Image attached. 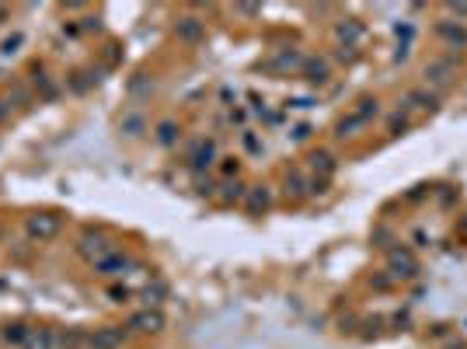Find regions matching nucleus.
I'll list each match as a JSON object with an SVG mask.
<instances>
[{
	"instance_id": "nucleus-1",
	"label": "nucleus",
	"mask_w": 467,
	"mask_h": 349,
	"mask_svg": "<svg viewBox=\"0 0 467 349\" xmlns=\"http://www.w3.org/2000/svg\"><path fill=\"white\" fill-rule=\"evenodd\" d=\"M419 269H422V266H419V259H415L412 248L394 245V248L387 252V273H391V280H415Z\"/></svg>"
},
{
	"instance_id": "nucleus-2",
	"label": "nucleus",
	"mask_w": 467,
	"mask_h": 349,
	"mask_svg": "<svg viewBox=\"0 0 467 349\" xmlns=\"http://www.w3.org/2000/svg\"><path fill=\"white\" fill-rule=\"evenodd\" d=\"M422 77H426V87L447 91V87L454 84V77H457V63H454L450 56H443V59H429L426 70H422Z\"/></svg>"
},
{
	"instance_id": "nucleus-3",
	"label": "nucleus",
	"mask_w": 467,
	"mask_h": 349,
	"mask_svg": "<svg viewBox=\"0 0 467 349\" xmlns=\"http://www.w3.org/2000/svg\"><path fill=\"white\" fill-rule=\"evenodd\" d=\"M126 329L136 332V336H157V332L168 329V318H164L161 308H143V311H136V315L126 322Z\"/></svg>"
},
{
	"instance_id": "nucleus-4",
	"label": "nucleus",
	"mask_w": 467,
	"mask_h": 349,
	"mask_svg": "<svg viewBox=\"0 0 467 349\" xmlns=\"http://www.w3.org/2000/svg\"><path fill=\"white\" fill-rule=\"evenodd\" d=\"M77 252L87 259V262H101L105 255H112V252H119L101 231H84L80 234V245H77Z\"/></svg>"
},
{
	"instance_id": "nucleus-5",
	"label": "nucleus",
	"mask_w": 467,
	"mask_h": 349,
	"mask_svg": "<svg viewBox=\"0 0 467 349\" xmlns=\"http://www.w3.org/2000/svg\"><path fill=\"white\" fill-rule=\"evenodd\" d=\"M24 227H28V238H35V241H52V238L59 234L63 220H59L56 213H31Z\"/></svg>"
},
{
	"instance_id": "nucleus-6",
	"label": "nucleus",
	"mask_w": 467,
	"mask_h": 349,
	"mask_svg": "<svg viewBox=\"0 0 467 349\" xmlns=\"http://www.w3.org/2000/svg\"><path fill=\"white\" fill-rule=\"evenodd\" d=\"M175 35H178L182 42L196 45V42H203V38H206V21H203V17H196V14H182V17L175 21Z\"/></svg>"
},
{
	"instance_id": "nucleus-7",
	"label": "nucleus",
	"mask_w": 467,
	"mask_h": 349,
	"mask_svg": "<svg viewBox=\"0 0 467 349\" xmlns=\"http://www.w3.org/2000/svg\"><path fill=\"white\" fill-rule=\"evenodd\" d=\"M133 266H136V262H133L129 255H122V252H112V255H105L101 262H94V273H101V276H126Z\"/></svg>"
},
{
	"instance_id": "nucleus-8",
	"label": "nucleus",
	"mask_w": 467,
	"mask_h": 349,
	"mask_svg": "<svg viewBox=\"0 0 467 349\" xmlns=\"http://www.w3.org/2000/svg\"><path fill=\"white\" fill-rule=\"evenodd\" d=\"M363 35H366V28H363L356 17H342V21L335 24V38H338L342 45H349V49H356V45L363 42Z\"/></svg>"
},
{
	"instance_id": "nucleus-9",
	"label": "nucleus",
	"mask_w": 467,
	"mask_h": 349,
	"mask_svg": "<svg viewBox=\"0 0 467 349\" xmlns=\"http://www.w3.org/2000/svg\"><path fill=\"white\" fill-rule=\"evenodd\" d=\"M122 343H126V332L115 329V325L91 332V349H122Z\"/></svg>"
},
{
	"instance_id": "nucleus-10",
	"label": "nucleus",
	"mask_w": 467,
	"mask_h": 349,
	"mask_svg": "<svg viewBox=\"0 0 467 349\" xmlns=\"http://www.w3.org/2000/svg\"><path fill=\"white\" fill-rule=\"evenodd\" d=\"M303 77H307L310 84H324V80L331 77V66H328V59H321V56H310V59H303Z\"/></svg>"
},
{
	"instance_id": "nucleus-11",
	"label": "nucleus",
	"mask_w": 467,
	"mask_h": 349,
	"mask_svg": "<svg viewBox=\"0 0 467 349\" xmlns=\"http://www.w3.org/2000/svg\"><path fill=\"white\" fill-rule=\"evenodd\" d=\"M310 168H314V175H321V182H328L335 175V154L331 150H314L310 154Z\"/></svg>"
},
{
	"instance_id": "nucleus-12",
	"label": "nucleus",
	"mask_w": 467,
	"mask_h": 349,
	"mask_svg": "<svg viewBox=\"0 0 467 349\" xmlns=\"http://www.w3.org/2000/svg\"><path fill=\"white\" fill-rule=\"evenodd\" d=\"M244 206H247V213H265L268 210V189L265 185H251L247 189V196H244Z\"/></svg>"
},
{
	"instance_id": "nucleus-13",
	"label": "nucleus",
	"mask_w": 467,
	"mask_h": 349,
	"mask_svg": "<svg viewBox=\"0 0 467 349\" xmlns=\"http://www.w3.org/2000/svg\"><path fill=\"white\" fill-rule=\"evenodd\" d=\"M363 129H366V122H363L356 112H349V115L335 126V136H338V140H352V136H359Z\"/></svg>"
},
{
	"instance_id": "nucleus-14",
	"label": "nucleus",
	"mask_w": 467,
	"mask_h": 349,
	"mask_svg": "<svg viewBox=\"0 0 467 349\" xmlns=\"http://www.w3.org/2000/svg\"><path fill=\"white\" fill-rule=\"evenodd\" d=\"M436 31H440V38H447L450 45H467V28H464V24L440 21V24H436Z\"/></svg>"
},
{
	"instance_id": "nucleus-15",
	"label": "nucleus",
	"mask_w": 467,
	"mask_h": 349,
	"mask_svg": "<svg viewBox=\"0 0 467 349\" xmlns=\"http://www.w3.org/2000/svg\"><path fill=\"white\" fill-rule=\"evenodd\" d=\"M213 154H217V143H213V140H203V143L196 147V154H192V171L210 168V164H213Z\"/></svg>"
},
{
	"instance_id": "nucleus-16",
	"label": "nucleus",
	"mask_w": 467,
	"mask_h": 349,
	"mask_svg": "<svg viewBox=\"0 0 467 349\" xmlns=\"http://www.w3.org/2000/svg\"><path fill=\"white\" fill-rule=\"evenodd\" d=\"M408 108H422V112H433L436 108V94L433 91H422V87H415V91H408Z\"/></svg>"
},
{
	"instance_id": "nucleus-17",
	"label": "nucleus",
	"mask_w": 467,
	"mask_h": 349,
	"mask_svg": "<svg viewBox=\"0 0 467 349\" xmlns=\"http://www.w3.org/2000/svg\"><path fill=\"white\" fill-rule=\"evenodd\" d=\"M244 196H247V189L237 182V178H231V182H224V192H220V203L224 206H234V203H244Z\"/></svg>"
},
{
	"instance_id": "nucleus-18",
	"label": "nucleus",
	"mask_w": 467,
	"mask_h": 349,
	"mask_svg": "<svg viewBox=\"0 0 467 349\" xmlns=\"http://www.w3.org/2000/svg\"><path fill=\"white\" fill-rule=\"evenodd\" d=\"M307 189H310V185L303 182V175H300V171H289V175H286V196L303 199V196H307Z\"/></svg>"
},
{
	"instance_id": "nucleus-19",
	"label": "nucleus",
	"mask_w": 467,
	"mask_h": 349,
	"mask_svg": "<svg viewBox=\"0 0 467 349\" xmlns=\"http://www.w3.org/2000/svg\"><path fill=\"white\" fill-rule=\"evenodd\" d=\"M352 112H356L366 126H370V119H373V115H380V101H377V98H359V105H356Z\"/></svg>"
},
{
	"instance_id": "nucleus-20",
	"label": "nucleus",
	"mask_w": 467,
	"mask_h": 349,
	"mask_svg": "<svg viewBox=\"0 0 467 349\" xmlns=\"http://www.w3.org/2000/svg\"><path fill=\"white\" fill-rule=\"evenodd\" d=\"M408 122H412V119H408V108H398V112L387 119V133H391V136H401V133L408 129Z\"/></svg>"
},
{
	"instance_id": "nucleus-21",
	"label": "nucleus",
	"mask_w": 467,
	"mask_h": 349,
	"mask_svg": "<svg viewBox=\"0 0 467 349\" xmlns=\"http://www.w3.org/2000/svg\"><path fill=\"white\" fill-rule=\"evenodd\" d=\"M175 140H178V126H175L171 119H164V122L157 126V143H161V147H171Z\"/></svg>"
},
{
	"instance_id": "nucleus-22",
	"label": "nucleus",
	"mask_w": 467,
	"mask_h": 349,
	"mask_svg": "<svg viewBox=\"0 0 467 349\" xmlns=\"http://www.w3.org/2000/svg\"><path fill=\"white\" fill-rule=\"evenodd\" d=\"M164 294H168V287H164V283H154V287L143 290V304H147V308H157V304L164 301Z\"/></svg>"
},
{
	"instance_id": "nucleus-23",
	"label": "nucleus",
	"mask_w": 467,
	"mask_h": 349,
	"mask_svg": "<svg viewBox=\"0 0 467 349\" xmlns=\"http://www.w3.org/2000/svg\"><path fill=\"white\" fill-rule=\"evenodd\" d=\"M24 336H28V325H7L3 329V339L10 346H24Z\"/></svg>"
},
{
	"instance_id": "nucleus-24",
	"label": "nucleus",
	"mask_w": 467,
	"mask_h": 349,
	"mask_svg": "<svg viewBox=\"0 0 467 349\" xmlns=\"http://www.w3.org/2000/svg\"><path fill=\"white\" fill-rule=\"evenodd\" d=\"M143 129H147V126H143V119H140V115H126V119H122V133H129V136H140Z\"/></svg>"
},
{
	"instance_id": "nucleus-25",
	"label": "nucleus",
	"mask_w": 467,
	"mask_h": 349,
	"mask_svg": "<svg viewBox=\"0 0 467 349\" xmlns=\"http://www.w3.org/2000/svg\"><path fill=\"white\" fill-rule=\"evenodd\" d=\"M275 66H282V70H286V66H303V59H300L296 52H282V56L275 59Z\"/></svg>"
},
{
	"instance_id": "nucleus-26",
	"label": "nucleus",
	"mask_w": 467,
	"mask_h": 349,
	"mask_svg": "<svg viewBox=\"0 0 467 349\" xmlns=\"http://www.w3.org/2000/svg\"><path fill=\"white\" fill-rule=\"evenodd\" d=\"M17 45H21V35H10V38L3 42V52L10 56V52H17Z\"/></svg>"
},
{
	"instance_id": "nucleus-27",
	"label": "nucleus",
	"mask_w": 467,
	"mask_h": 349,
	"mask_svg": "<svg viewBox=\"0 0 467 349\" xmlns=\"http://www.w3.org/2000/svg\"><path fill=\"white\" fill-rule=\"evenodd\" d=\"M258 10H261L258 3H240V14H258Z\"/></svg>"
},
{
	"instance_id": "nucleus-28",
	"label": "nucleus",
	"mask_w": 467,
	"mask_h": 349,
	"mask_svg": "<svg viewBox=\"0 0 467 349\" xmlns=\"http://www.w3.org/2000/svg\"><path fill=\"white\" fill-rule=\"evenodd\" d=\"M244 143H247V150H261V143H258V140H254V136H251V133H247V136H244Z\"/></svg>"
},
{
	"instance_id": "nucleus-29",
	"label": "nucleus",
	"mask_w": 467,
	"mask_h": 349,
	"mask_svg": "<svg viewBox=\"0 0 467 349\" xmlns=\"http://www.w3.org/2000/svg\"><path fill=\"white\" fill-rule=\"evenodd\" d=\"M307 133H310V126H296V129H293V136H296V140H303Z\"/></svg>"
},
{
	"instance_id": "nucleus-30",
	"label": "nucleus",
	"mask_w": 467,
	"mask_h": 349,
	"mask_svg": "<svg viewBox=\"0 0 467 349\" xmlns=\"http://www.w3.org/2000/svg\"><path fill=\"white\" fill-rule=\"evenodd\" d=\"M450 10L454 14H467V3H450Z\"/></svg>"
},
{
	"instance_id": "nucleus-31",
	"label": "nucleus",
	"mask_w": 467,
	"mask_h": 349,
	"mask_svg": "<svg viewBox=\"0 0 467 349\" xmlns=\"http://www.w3.org/2000/svg\"><path fill=\"white\" fill-rule=\"evenodd\" d=\"M3 21H7V7L0 3V24H3Z\"/></svg>"
},
{
	"instance_id": "nucleus-32",
	"label": "nucleus",
	"mask_w": 467,
	"mask_h": 349,
	"mask_svg": "<svg viewBox=\"0 0 467 349\" xmlns=\"http://www.w3.org/2000/svg\"><path fill=\"white\" fill-rule=\"evenodd\" d=\"M0 119H3V105H0Z\"/></svg>"
}]
</instances>
